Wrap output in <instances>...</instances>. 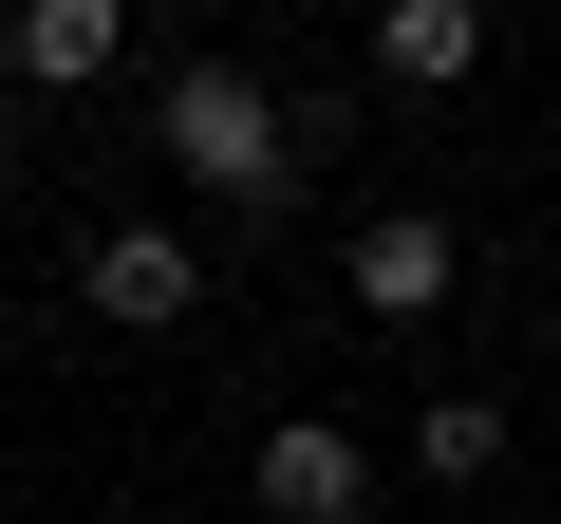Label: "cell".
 Wrapping results in <instances>:
<instances>
[{"instance_id": "obj_3", "label": "cell", "mask_w": 561, "mask_h": 524, "mask_svg": "<svg viewBox=\"0 0 561 524\" xmlns=\"http://www.w3.org/2000/svg\"><path fill=\"white\" fill-rule=\"evenodd\" d=\"M76 300H94L113 338H187V319H206V243H187V225H94V243H76Z\"/></svg>"}, {"instance_id": "obj_8", "label": "cell", "mask_w": 561, "mask_h": 524, "mask_svg": "<svg viewBox=\"0 0 561 524\" xmlns=\"http://www.w3.org/2000/svg\"><path fill=\"white\" fill-rule=\"evenodd\" d=\"M0 150H20V94H0Z\"/></svg>"}, {"instance_id": "obj_7", "label": "cell", "mask_w": 561, "mask_h": 524, "mask_svg": "<svg viewBox=\"0 0 561 524\" xmlns=\"http://www.w3.org/2000/svg\"><path fill=\"white\" fill-rule=\"evenodd\" d=\"M412 468H431V487H486V468H505V394H431V412H412Z\"/></svg>"}, {"instance_id": "obj_2", "label": "cell", "mask_w": 561, "mask_h": 524, "mask_svg": "<svg viewBox=\"0 0 561 524\" xmlns=\"http://www.w3.org/2000/svg\"><path fill=\"white\" fill-rule=\"evenodd\" d=\"M449 282H468V225H449V206H375V225H337V300H356V319L412 338V319H449Z\"/></svg>"}, {"instance_id": "obj_1", "label": "cell", "mask_w": 561, "mask_h": 524, "mask_svg": "<svg viewBox=\"0 0 561 524\" xmlns=\"http://www.w3.org/2000/svg\"><path fill=\"white\" fill-rule=\"evenodd\" d=\"M150 132H169V169L206 187V206H300L319 187V113L280 94V76H243V57H187V76H150Z\"/></svg>"}, {"instance_id": "obj_10", "label": "cell", "mask_w": 561, "mask_h": 524, "mask_svg": "<svg viewBox=\"0 0 561 524\" xmlns=\"http://www.w3.org/2000/svg\"><path fill=\"white\" fill-rule=\"evenodd\" d=\"M542 169H561V132H542Z\"/></svg>"}, {"instance_id": "obj_5", "label": "cell", "mask_w": 561, "mask_h": 524, "mask_svg": "<svg viewBox=\"0 0 561 524\" xmlns=\"http://www.w3.org/2000/svg\"><path fill=\"white\" fill-rule=\"evenodd\" d=\"M113 57H131V0H20V20H0V94H20V113L94 94Z\"/></svg>"}, {"instance_id": "obj_6", "label": "cell", "mask_w": 561, "mask_h": 524, "mask_svg": "<svg viewBox=\"0 0 561 524\" xmlns=\"http://www.w3.org/2000/svg\"><path fill=\"white\" fill-rule=\"evenodd\" d=\"M375 76H393V94L486 76V0H375Z\"/></svg>"}, {"instance_id": "obj_9", "label": "cell", "mask_w": 561, "mask_h": 524, "mask_svg": "<svg viewBox=\"0 0 561 524\" xmlns=\"http://www.w3.org/2000/svg\"><path fill=\"white\" fill-rule=\"evenodd\" d=\"M113 524H169V505H113Z\"/></svg>"}, {"instance_id": "obj_4", "label": "cell", "mask_w": 561, "mask_h": 524, "mask_svg": "<svg viewBox=\"0 0 561 524\" xmlns=\"http://www.w3.org/2000/svg\"><path fill=\"white\" fill-rule=\"evenodd\" d=\"M243 487H262V524H375V449H356L337 412H280V431L243 449Z\"/></svg>"}]
</instances>
